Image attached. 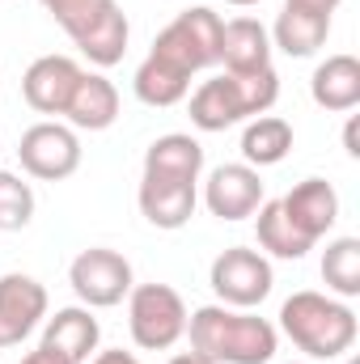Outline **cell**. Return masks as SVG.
<instances>
[{"label":"cell","instance_id":"obj_10","mask_svg":"<svg viewBox=\"0 0 360 364\" xmlns=\"http://www.w3.org/2000/svg\"><path fill=\"white\" fill-rule=\"evenodd\" d=\"M43 318H47V288L21 272L0 275V352L30 339Z\"/></svg>","mask_w":360,"mask_h":364},{"label":"cell","instance_id":"obj_16","mask_svg":"<svg viewBox=\"0 0 360 364\" xmlns=\"http://www.w3.org/2000/svg\"><path fill=\"white\" fill-rule=\"evenodd\" d=\"M140 212L153 229L174 233L195 216L199 203V182H162V178H140Z\"/></svg>","mask_w":360,"mask_h":364},{"label":"cell","instance_id":"obj_28","mask_svg":"<svg viewBox=\"0 0 360 364\" xmlns=\"http://www.w3.org/2000/svg\"><path fill=\"white\" fill-rule=\"evenodd\" d=\"M344 144H348V153H352V157H360V140H356V114L348 119V132H344Z\"/></svg>","mask_w":360,"mask_h":364},{"label":"cell","instance_id":"obj_26","mask_svg":"<svg viewBox=\"0 0 360 364\" xmlns=\"http://www.w3.org/2000/svg\"><path fill=\"white\" fill-rule=\"evenodd\" d=\"M21 364H68V360H60L51 348H43V343H38L34 352H26V356H21Z\"/></svg>","mask_w":360,"mask_h":364},{"label":"cell","instance_id":"obj_22","mask_svg":"<svg viewBox=\"0 0 360 364\" xmlns=\"http://www.w3.org/2000/svg\"><path fill=\"white\" fill-rule=\"evenodd\" d=\"M255 229H259V246L275 255V259H305L314 246L288 225V216L280 212V199H268V203H259V220H255Z\"/></svg>","mask_w":360,"mask_h":364},{"label":"cell","instance_id":"obj_17","mask_svg":"<svg viewBox=\"0 0 360 364\" xmlns=\"http://www.w3.org/2000/svg\"><path fill=\"white\" fill-rule=\"evenodd\" d=\"M203 174V149L195 136H157L144 153V178H162V182H199Z\"/></svg>","mask_w":360,"mask_h":364},{"label":"cell","instance_id":"obj_3","mask_svg":"<svg viewBox=\"0 0 360 364\" xmlns=\"http://www.w3.org/2000/svg\"><path fill=\"white\" fill-rule=\"evenodd\" d=\"M280 331L309 360H335L356 343V314L327 292L301 288L280 305Z\"/></svg>","mask_w":360,"mask_h":364},{"label":"cell","instance_id":"obj_4","mask_svg":"<svg viewBox=\"0 0 360 364\" xmlns=\"http://www.w3.org/2000/svg\"><path fill=\"white\" fill-rule=\"evenodd\" d=\"M280 97V77L275 68L238 77V73H221L212 81H203L191 93V123L199 132H225L242 119H259L268 114Z\"/></svg>","mask_w":360,"mask_h":364},{"label":"cell","instance_id":"obj_21","mask_svg":"<svg viewBox=\"0 0 360 364\" xmlns=\"http://www.w3.org/2000/svg\"><path fill=\"white\" fill-rule=\"evenodd\" d=\"M288 153H292V123L288 119L259 114V119L246 123V132H242V157H246V166H255V170L280 166Z\"/></svg>","mask_w":360,"mask_h":364},{"label":"cell","instance_id":"obj_24","mask_svg":"<svg viewBox=\"0 0 360 364\" xmlns=\"http://www.w3.org/2000/svg\"><path fill=\"white\" fill-rule=\"evenodd\" d=\"M34 220V191L17 174L0 170V233H17Z\"/></svg>","mask_w":360,"mask_h":364},{"label":"cell","instance_id":"obj_14","mask_svg":"<svg viewBox=\"0 0 360 364\" xmlns=\"http://www.w3.org/2000/svg\"><path fill=\"white\" fill-rule=\"evenodd\" d=\"M97 339H102V326L85 305L55 309V318H47V326H43V348H51L68 364H90L97 352Z\"/></svg>","mask_w":360,"mask_h":364},{"label":"cell","instance_id":"obj_7","mask_svg":"<svg viewBox=\"0 0 360 364\" xmlns=\"http://www.w3.org/2000/svg\"><path fill=\"white\" fill-rule=\"evenodd\" d=\"M212 292L221 296V305L229 309H255L271 296V263L263 250H246V246H229L212 259V272H208Z\"/></svg>","mask_w":360,"mask_h":364},{"label":"cell","instance_id":"obj_13","mask_svg":"<svg viewBox=\"0 0 360 364\" xmlns=\"http://www.w3.org/2000/svg\"><path fill=\"white\" fill-rule=\"evenodd\" d=\"M280 212L288 216V225L309 246H318L335 229V220H339V195H335V186L327 178H305L280 199Z\"/></svg>","mask_w":360,"mask_h":364},{"label":"cell","instance_id":"obj_2","mask_svg":"<svg viewBox=\"0 0 360 364\" xmlns=\"http://www.w3.org/2000/svg\"><path fill=\"white\" fill-rule=\"evenodd\" d=\"M191 352L208 364H268L280 348V335L268 318L229 305H203L186 314Z\"/></svg>","mask_w":360,"mask_h":364},{"label":"cell","instance_id":"obj_30","mask_svg":"<svg viewBox=\"0 0 360 364\" xmlns=\"http://www.w3.org/2000/svg\"><path fill=\"white\" fill-rule=\"evenodd\" d=\"M229 4H238V9H250V4H259V0H229Z\"/></svg>","mask_w":360,"mask_h":364},{"label":"cell","instance_id":"obj_31","mask_svg":"<svg viewBox=\"0 0 360 364\" xmlns=\"http://www.w3.org/2000/svg\"><path fill=\"white\" fill-rule=\"evenodd\" d=\"M348 364H360V360H348Z\"/></svg>","mask_w":360,"mask_h":364},{"label":"cell","instance_id":"obj_23","mask_svg":"<svg viewBox=\"0 0 360 364\" xmlns=\"http://www.w3.org/2000/svg\"><path fill=\"white\" fill-rule=\"evenodd\" d=\"M322 279L339 296H360V237H335L322 255Z\"/></svg>","mask_w":360,"mask_h":364},{"label":"cell","instance_id":"obj_5","mask_svg":"<svg viewBox=\"0 0 360 364\" xmlns=\"http://www.w3.org/2000/svg\"><path fill=\"white\" fill-rule=\"evenodd\" d=\"M60 26L64 34L77 43V51L97 64V68H115L127 51L132 26L127 13L119 9V0H38Z\"/></svg>","mask_w":360,"mask_h":364},{"label":"cell","instance_id":"obj_18","mask_svg":"<svg viewBox=\"0 0 360 364\" xmlns=\"http://www.w3.org/2000/svg\"><path fill=\"white\" fill-rule=\"evenodd\" d=\"M309 93L322 110H356L360 106V60L356 55H327L318 68H314V81Z\"/></svg>","mask_w":360,"mask_h":364},{"label":"cell","instance_id":"obj_6","mask_svg":"<svg viewBox=\"0 0 360 364\" xmlns=\"http://www.w3.org/2000/svg\"><path fill=\"white\" fill-rule=\"evenodd\" d=\"M127 326L136 348L170 352L186 335V305L170 284H132L127 292Z\"/></svg>","mask_w":360,"mask_h":364},{"label":"cell","instance_id":"obj_19","mask_svg":"<svg viewBox=\"0 0 360 364\" xmlns=\"http://www.w3.org/2000/svg\"><path fill=\"white\" fill-rule=\"evenodd\" d=\"M64 119L81 132H106L119 119V90L102 73H81V85L73 93Z\"/></svg>","mask_w":360,"mask_h":364},{"label":"cell","instance_id":"obj_27","mask_svg":"<svg viewBox=\"0 0 360 364\" xmlns=\"http://www.w3.org/2000/svg\"><path fill=\"white\" fill-rule=\"evenodd\" d=\"M288 4L292 9H309V13H327V17L339 9V0H288Z\"/></svg>","mask_w":360,"mask_h":364},{"label":"cell","instance_id":"obj_29","mask_svg":"<svg viewBox=\"0 0 360 364\" xmlns=\"http://www.w3.org/2000/svg\"><path fill=\"white\" fill-rule=\"evenodd\" d=\"M170 364H208L203 356H195V352H182V356H174Z\"/></svg>","mask_w":360,"mask_h":364},{"label":"cell","instance_id":"obj_1","mask_svg":"<svg viewBox=\"0 0 360 364\" xmlns=\"http://www.w3.org/2000/svg\"><path fill=\"white\" fill-rule=\"evenodd\" d=\"M221 17L203 4L182 9L179 17L153 38V51L144 55V64L136 68L132 90L144 106H179L191 93V77L221 64Z\"/></svg>","mask_w":360,"mask_h":364},{"label":"cell","instance_id":"obj_15","mask_svg":"<svg viewBox=\"0 0 360 364\" xmlns=\"http://www.w3.org/2000/svg\"><path fill=\"white\" fill-rule=\"evenodd\" d=\"M221 64H225V73H238V77H250V73L271 68L268 26L255 21V17L225 21L221 26Z\"/></svg>","mask_w":360,"mask_h":364},{"label":"cell","instance_id":"obj_11","mask_svg":"<svg viewBox=\"0 0 360 364\" xmlns=\"http://www.w3.org/2000/svg\"><path fill=\"white\" fill-rule=\"evenodd\" d=\"M203 203L216 220H246L259 212L263 203V178L255 166L233 161V166H216L212 178L203 182Z\"/></svg>","mask_w":360,"mask_h":364},{"label":"cell","instance_id":"obj_25","mask_svg":"<svg viewBox=\"0 0 360 364\" xmlns=\"http://www.w3.org/2000/svg\"><path fill=\"white\" fill-rule=\"evenodd\" d=\"M90 364H144V360L132 356V352H123V348H110V352H93Z\"/></svg>","mask_w":360,"mask_h":364},{"label":"cell","instance_id":"obj_20","mask_svg":"<svg viewBox=\"0 0 360 364\" xmlns=\"http://www.w3.org/2000/svg\"><path fill=\"white\" fill-rule=\"evenodd\" d=\"M327 34H331V17L327 13H309V9H292V4H284V13L275 17V26H271V47H280L284 55H292V60H305V55H314L322 43H327Z\"/></svg>","mask_w":360,"mask_h":364},{"label":"cell","instance_id":"obj_9","mask_svg":"<svg viewBox=\"0 0 360 364\" xmlns=\"http://www.w3.org/2000/svg\"><path fill=\"white\" fill-rule=\"evenodd\" d=\"M68 284L73 292L85 301V309H110L119 305L127 292H132V263L119 255V250H106V246H90L73 259L68 267Z\"/></svg>","mask_w":360,"mask_h":364},{"label":"cell","instance_id":"obj_12","mask_svg":"<svg viewBox=\"0 0 360 364\" xmlns=\"http://www.w3.org/2000/svg\"><path fill=\"white\" fill-rule=\"evenodd\" d=\"M81 64L73 60V55H43V60H34L30 68H26V77H21V97L30 102V110H38V114H64L68 110V102H73V93L81 85Z\"/></svg>","mask_w":360,"mask_h":364},{"label":"cell","instance_id":"obj_8","mask_svg":"<svg viewBox=\"0 0 360 364\" xmlns=\"http://www.w3.org/2000/svg\"><path fill=\"white\" fill-rule=\"evenodd\" d=\"M17 157H21V170L38 182H64L81 170V140L73 127L64 123H34L21 132V144H17Z\"/></svg>","mask_w":360,"mask_h":364}]
</instances>
